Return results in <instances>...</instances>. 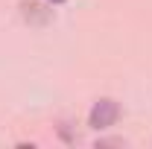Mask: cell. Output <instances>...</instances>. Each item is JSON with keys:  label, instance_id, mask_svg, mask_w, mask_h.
Listing matches in <instances>:
<instances>
[{"label": "cell", "instance_id": "cell-1", "mask_svg": "<svg viewBox=\"0 0 152 149\" xmlns=\"http://www.w3.org/2000/svg\"><path fill=\"white\" fill-rule=\"evenodd\" d=\"M117 102H111V99H99L94 105V111H91V126L94 129H105V126H111L114 120H117Z\"/></svg>", "mask_w": 152, "mask_h": 149}, {"label": "cell", "instance_id": "cell-2", "mask_svg": "<svg viewBox=\"0 0 152 149\" xmlns=\"http://www.w3.org/2000/svg\"><path fill=\"white\" fill-rule=\"evenodd\" d=\"M50 3H61V0H50Z\"/></svg>", "mask_w": 152, "mask_h": 149}]
</instances>
